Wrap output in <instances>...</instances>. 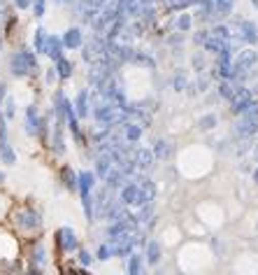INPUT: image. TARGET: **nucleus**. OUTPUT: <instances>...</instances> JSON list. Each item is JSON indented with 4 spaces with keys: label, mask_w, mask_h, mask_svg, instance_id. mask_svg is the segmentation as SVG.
I'll list each match as a JSON object with an SVG mask.
<instances>
[{
    "label": "nucleus",
    "mask_w": 258,
    "mask_h": 275,
    "mask_svg": "<svg viewBox=\"0 0 258 275\" xmlns=\"http://www.w3.org/2000/svg\"><path fill=\"white\" fill-rule=\"evenodd\" d=\"M205 47H207L209 51H216V54L231 49V35H228V28L214 26L209 33H205Z\"/></svg>",
    "instance_id": "1"
},
{
    "label": "nucleus",
    "mask_w": 258,
    "mask_h": 275,
    "mask_svg": "<svg viewBox=\"0 0 258 275\" xmlns=\"http://www.w3.org/2000/svg\"><path fill=\"white\" fill-rule=\"evenodd\" d=\"M35 56L30 54V51H17V54L12 56V61H10V70H12V75H17V77H26V75H30V72L35 70Z\"/></svg>",
    "instance_id": "2"
},
{
    "label": "nucleus",
    "mask_w": 258,
    "mask_h": 275,
    "mask_svg": "<svg viewBox=\"0 0 258 275\" xmlns=\"http://www.w3.org/2000/svg\"><path fill=\"white\" fill-rule=\"evenodd\" d=\"M256 63H258V54L253 49L240 51V54L235 56V61H233V77H235V75H244V72H249Z\"/></svg>",
    "instance_id": "3"
},
{
    "label": "nucleus",
    "mask_w": 258,
    "mask_h": 275,
    "mask_svg": "<svg viewBox=\"0 0 258 275\" xmlns=\"http://www.w3.org/2000/svg\"><path fill=\"white\" fill-rule=\"evenodd\" d=\"M133 231H138V219L135 217H121V219H116L114 224L107 229V236L114 240V238H121V236H126V233H133Z\"/></svg>",
    "instance_id": "4"
},
{
    "label": "nucleus",
    "mask_w": 258,
    "mask_h": 275,
    "mask_svg": "<svg viewBox=\"0 0 258 275\" xmlns=\"http://www.w3.org/2000/svg\"><path fill=\"white\" fill-rule=\"evenodd\" d=\"M235 133L240 138H251L258 133V117H251V115H244L240 119V124L235 126Z\"/></svg>",
    "instance_id": "5"
},
{
    "label": "nucleus",
    "mask_w": 258,
    "mask_h": 275,
    "mask_svg": "<svg viewBox=\"0 0 258 275\" xmlns=\"http://www.w3.org/2000/svg\"><path fill=\"white\" fill-rule=\"evenodd\" d=\"M121 201L126 205H142V194H140V184L131 182V184H123L121 189Z\"/></svg>",
    "instance_id": "6"
},
{
    "label": "nucleus",
    "mask_w": 258,
    "mask_h": 275,
    "mask_svg": "<svg viewBox=\"0 0 258 275\" xmlns=\"http://www.w3.org/2000/svg\"><path fill=\"white\" fill-rule=\"evenodd\" d=\"M231 103H233V110H235V112H244L247 107H251V105H253V96H251L249 89H237Z\"/></svg>",
    "instance_id": "7"
},
{
    "label": "nucleus",
    "mask_w": 258,
    "mask_h": 275,
    "mask_svg": "<svg viewBox=\"0 0 258 275\" xmlns=\"http://www.w3.org/2000/svg\"><path fill=\"white\" fill-rule=\"evenodd\" d=\"M17 222L21 229H38L40 226V215L35 210H21L17 215Z\"/></svg>",
    "instance_id": "8"
},
{
    "label": "nucleus",
    "mask_w": 258,
    "mask_h": 275,
    "mask_svg": "<svg viewBox=\"0 0 258 275\" xmlns=\"http://www.w3.org/2000/svg\"><path fill=\"white\" fill-rule=\"evenodd\" d=\"M237 31H240V38L244 40V42H249V44H256L258 42V28H256V23L242 21L240 26H237Z\"/></svg>",
    "instance_id": "9"
},
{
    "label": "nucleus",
    "mask_w": 258,
    "mask_h": 275,
    "mask_svg": "<svg viewBox=\"0 0 258 275\" xmlns=\"http://www.w3.org/2000/svg\"><path fill=\"white\" fill-rule=\"evenodd\" d=\"M66 44H63V40L60 38H56V35H51V38H47V42H44V54L47 56H51V59H60V49H63Z\"/></svg>",
    "instance_id": "10"
},
{
    "label": "nucleus",
    "mask_w": 258,
    "mask_h": 275,
    "mask_svg": "<svg viewBox=\"0 0 258 275\" xmlns=\"http://www.w3.org/2000/svg\"><path fill=\"white\" fill-rule=\"evenodd\" d=\"M58 238H60V248L66 250V252H72V250L77 248V238H75V233H72L70 226H63L60 233H58Z\"/></svg>",
    "instance_id": "11"
},
{
    "label": "nucleus",
    "mask_w": 258,
    "mask_h": 275,
    "mask_svg": "<svg viewBox=\"0 0 258 275\" xmlns=\"http://www.w3.org/2000/svg\"><path fill=\"white\" fill-rule=\"evenodd\" d=\"M26 131L30 133V135H35V133L40 131V117H38V110H35V105H30L26 112Z\"/></svg>",
    "instance_id": "12"
},
{
    "label": "nucleus",
    "mask_w": 258,
    "mask_h": 275,
    "mask_svg": "<svg viewBox=\"0 0 258 275\" xmlns=\"http://www.w3.org/2000/svg\"><path fill=\"white\" fill-rule=\"evenodd\" d=\"M63 44H66L68 49H77L79 44H82V31H79V28H70V31L63 35Z\"/></svg>",
    "instance_id": "13"
},
{
    "label": "nucleus",
    "mask_w": 258,
    "mask_h": 275,
    "mask_svg": "<svg viewBox=\"0 0 258 275\" xmlns=\"http://www.w3.org/2000/svg\"><path fill=\"white\" fill-rule=\"evenodd\" d=\"M156 154L154 149H140L138 154H135V166H140V168H149V166L154 163Z\"/></svg>",
    "instance_id": "14"
},
{
    "label": "nucleus",
    "mask_w": 258,
    "mask_h": 275,
    "mask_svg": "<svg viewBox=\"0 0 258 275\" xmlns=\"http://www.w3.org/2000/svg\"><path fill=\"white\" fill-rule=\"evenodd\" d=\"M93 175L91 173H79V194L82 196H91V189H93Z\"/></svg>",
    "instance_id": "15"
},
{
    "label": "nucleus",
    "mask_w": 258,
    "mask_h": 275,
    "mask_svg": "<svg viewBox=\"0 0 258 275\" xmlns=\"http://www.w3.org/2000/svg\"><path fill=\"white\" fill-rule=\"evenodd\" d=\"M140 194H142V205L144 203H151V201H154V196H156L154 182H149V180L140 182Z\"/></svg>",
    "instance_id": "16"
},
{
    "label": "nucleus",
    "mask_w": 258,
    "mask_h": 275,
    "mask_svg": "<svg viewBox=\"0 0 258 275\" xmlns=\"http://www.w3.org/2000/svg\"><path fill=\"white\" fill-rule=\"evenodd\" d=\"M56 72L60 75V79H68L72 75V66H70V61H68L66 56L56 59Z\"/></svg>",
    "instance_id": "17"
},
{
    "label": "nucleus",
    "mask_w": 258,
    "mask_h": 275,
    "mask_svg": "<svg viewBox=\"0 0 258 275\" xmlns=\"http://www.w3.org/2000/svg\"><path fill=\"white\" fill-rule=\"evenodd\" d=\"M147 261L151 266H156L160 261V245L158 242H149L147 245Z\"/></svg>",
    "instance_id": "18"
},
{
    "label": "nucleus",
    "mask_w": 258,
    "mask_h": 275,
    "mask_svg": "<svg viewBox=\"0 0 258 275\" xmlns=\"http://www.w3.org/2000/svg\"><path fill=\"white\" fill-rule=\"evenodd\" d=\"M214 3V12L216 14H231L235 0H212Z\"/></svg>",
    "instance_id": "19"
},
{
    "label": "nucleus",
    "mask_w": 258,
    "mask_h": 275,
    "mask_svg": "<svg viewBox=\"0 0 258 275\" xmlns=\"http://www.w3.org/2000/svg\"><path fill=\"white\" fill-rule=\"evenodd\" d=\"M170 152H172V145L170 143H165V140H158V143H156L154 154L158 156V159H168V156H170Z\"/></svg>",
    "instance_id": "20"
},
{
    "label": "nucleus",
    "mask_w": 258,
    "mask_h": 275,
    "mask_svg": "<svg viewBox=\"0 0 258 275\" xmlns=\"http://www.w3.org/2000/svg\"><path fill=\"white\" fill-rule=\"evenodd\" d=\"M140 135H142V124H133V121H128L126 124V138L128 140H140Z\"/></svg>",
    "instance_id": "21"
},
{
    "label": "nucleus",
    "mask_w": 258,
    "mask_h": 275,
    "mask_svg": "<svg viewBox=\"0 0 258 275\" xmlns=\"http://www.w3.org/2000/svg\"><path fill=\"white\" fill-rule=\"evenodd\" d=\"M86 100H88V94L86 91H79V96H77V117H86L88 115Z\"/></svg>",
    "instance_id": "22"
},
{
    "label": "nucleus",
    "mask_w": 258,
    "mask_h": 275,
    "mask_svg": "<svg viewBox=\"0 0 258 275\" xmlns=\"http://www.w3.org/2000/svg\"><path fill=\"white\" fill-rule=\"evenodd\" d=\"M128 273L131 275H140L142 273V259H140V254H133L131 261H128Z\"/></svg>",
    "instance_id": "23"
},
{
    "label": "nucleus",
    "mask_w": 258,
    "mask_h": 275,
    "mask_svg": "<svg viewBox=\"0 0 258 275\" xmlns=\"http://www.w3.org/2000/svg\"><path fill=\"white\" fill-rule=\"evenodd\" d=\"M0 159L5 161V163H14V161H17V156H14V152H12L10 145L0 143Z\"/></svg>",
    "instance_id": "24"
},
{
    "label": "nucleus",
    "mask_w": 258,
    "mask_h": 275,
    "mask_svg": "<svg viewBox=\"0 0 258 275\" xmlns=\"http://www.w3.org/2000/svg\"><path fill=\"white\" fill-rule=\"evenodd\" d=\"M219 96H223L225 100H233V96H235V89L231 87V82H228V79H223V82L219 84Z\"/></svg>",
    "instance_id": "25"
},
{
    "label": "nucleus",
    "mask_w": 258,
    "mask_h": 275,
    "mask_svg": "<svg viewBox=\"0 0 258 275\" xmlns=\"http://www.w3.org/2000/svg\"><path fill=\"white\" fill-rule=\"evenodd\" d=\"M54 147L58 154H63V149H66V145H63V133H60V126H56V133H54Z\"/></svg>",
    "instance_id": "26"
},
{
    "label": "nucleus",
    "mask_w": 258,
    "mask_h": 275,
    "mask_svg": "<svg viewBox=\"0 0 258 275\" xmlns=\"http://www.w3.org/2000/svg\"><path fill=\"white\" fill-rule=\"evenodd\" d=\"M44 42H47V35H44L42 28H38V31H35V49L44 51Z\"/></svg>",
    "instance_id": "27"
},
{
    "label": "nucleus",
    "mask_w": 258,
    "mask_h": 275,
    "mask_svg": "<svg viewBox=\"0 0 258 275\" xmlns=\"http://www.w3.org/2000/svg\"><path fill=\"white\" fill-rule=\"evenodd\" d=\"M191 28V17L188 14H179L177 17V31H188Z\"/></svg>",
    "instance_id": "28"
},
{
    "label": "nucleus",
    "mask_w": 258,
    "mask_h": 275,
    "mask_svg": "<svg viewBox=\"0 0 258 275\" xmlns=\"http://www.w3.org/2000/svg\"><path fill=\"white\" fill-rule=\"evenodd\" d=\"M44 257H47V254H44V248H42V245H38V248H35V252H33L35 266H44Z\"/></svg>",
    "instance_id": "29"
},
{
    "label": "nucleus",
    "mask_w": 258,
    "mask_h": 275,
    "mask_svg": "<svg viewBox=\"0 0 258 275\" xmlns=\"http://www.w3.org/2000/svg\"><path fill=\"white\" fill-rule=\"evenodd\" d=\"M63 180H66V187L68 189H75V175H72L70 168H66V171H63Z\"/></svg>",
    "instance_id": "30"
},
{
    "label": "nucleus",
    "mask_w": 258,
    "mask_h": 275,
    "mask_svg": "<svg viewBox=\"0 0 258 275\" xmlns=\"http://www.w3.org/2000/svg\"><path fill=\"white\" fill-rule=\"evenodd\" d=\"M214 124H216V117L214 115H207L203 121H200V126H203V128H212Z\"/></svg>",
    "instance_id": "31"
},
{
    "label": "nucleus",
    "mask_w": 258,
    "mask_h": 275,
    "mask_svg": "<svg viewBox=\"0 0 258 275\" xmlns=\"http://www.w3.org/2000/svg\"><path fill=\"white\" fill-rule=\"evenodd\" d=\"M110 257H112L110 245H100V250H98V259H110Z\"/></svg>",
    "instance_id": "32"
},
{
    "label": "nucleus",
    "mask_w": 258,
    "mask_h": 275,
    "mask_svg": "<svg viewBox=\"0 0 258 275\" xmlns=\"http://www.w3.org/2000/svg\"><path fill=\"white\" fill-rule=\"evenodd\" d=\"M44 14V0H35V17H42Z\"/></svg>",
    "instance_id": "33"
},
{
    "label": "nucleus",
    "mask_w": 258,
    "mask_h": 275,
    "mask_svg": "<svg viewBox=\"0 0 258 275\" xmlns=\"http://www.w3.org/2000/svg\"><path fill=\"white\" fill-rule=\"evenodd\" d=\"M193 61H196V63H193V66H196V70H203V68H205V59L200 54H196V59H193Z\"/></svg>",
    "instance_id": "34"
},
{
    "label": "nucleus",
    "mask_w": 258,
    "mask_h": 275,
    "mask_svg": "<svg viewBox=\"0 0 258 275\" xmlns=\"http://www.w3.org/2000/svg\"><path fill=\"white\" fill-rule=\"evenodd\" d=\"M79 261H82L84 266H88V264H91V254H88V252H82V254H79Z\"/></svg>",
    "instance_id": "35"
},
{
    "label": "nucleus",
    "mask_w": 258,
    "mask_h": 275,
    "mask_svg": "<svg viewBox=\"0 0 258 275\" xmlns=\"http://www.w3.org/2000/svg\"><path fill=\"white\" fill-rule=\"evenodd\" d=\"M14 115V103H12V98H7V119Z\"/></svg>",
    "instance_id": "36"
},
{
    "label": "nucleus",
    "mask_w": 258,
    "mask_h": 275,
    "mask_svg": "<svg viewBox=\"0 0 258 275\" xmlns=\"http://www.w3.org/2000/svg\"><path fill=\"white\" fill-rule=\"evenodd\" d=\"M207 84H209V82H207L205 77H200V79H198V89H200V91H205V89H207Z\"/></svg>",
    "instance_id": "37"
},
{
    "label": "nucleus",
    "mask_w": 258,
    "mask_h": 275,
    "mask_svg": "<svg viewBox=\"0 0 258 275\" xmlns=\"http://www.w3.org/2000/svg\"><path fill=\"white\" fill-rule=\"evenodd\" d=\"M28 5H30V0H17V7H21V10L23 7H28Z\"/></svg>",
    "instance_id": "38"
},
{
    "label": "nucleus",
    "mask_w": 258,
    "mask_h": 275,
    "mask_svg": "<svg viewBox=\"0 0 258 275\" xmlns=\"http://www.w3.org/2000/svg\"><path fill=\"white\" fill-rule=\"evenodd\" d=\"M75 275H88V273H86V270H77V273H75Z\"/></svg>",
    "instance_id": "39"
},
{
    "label": "nucleus",
    "mask_w": 258,
    "mask_h": 275,
    "mask_svg": "<svg viewBox=\"0 0 258 275\" xmlns=\"http://www.w3.org/2000/svg\"><path fill=\"white\" fill-rule=\"evenodd\" d=\"M253 180H256V184H258V171H256V173H253Z\"/></svg>",
    "instance_id": "40"
},
{
    "label": "nucleus",
    "mask_w": 258,
    "mask_h": 275,
    "mask_svg": "<svg viewBox=\"0 0 258 275\" xmlns=\"http://www.w3.org/2000/svg\"><path fill=\"white\" fill-rule=\"evenodd\" d=\"M28 275H40V273H38V270H30V273H28Z\"/></svg>",
    "instance_id": "41"
},
{
    "label": "nucleus",
    "mask_w": 258,
    "mask_h": 275,
    "mask_svg": "<svg viewBox=\"0 0 258 275\" xmlns=\"http://www.w3.org/2000/svg\"><path fill=\"white\" fill-rule=\"evenodd\" d=\"M256 159H258V145H256Z\"/></svg>",
    "instance_id": "42"
}]
</instances>
